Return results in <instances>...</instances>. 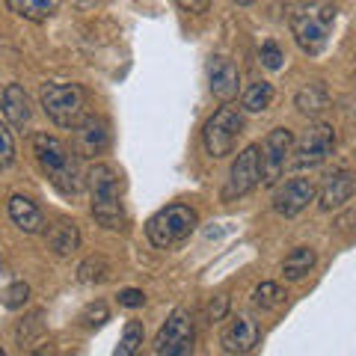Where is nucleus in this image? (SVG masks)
I'll list each match as a JSON object with an SVG mask.
<instances>
[{
  "mask_svg": "<svg viewBox=\"0 0 356 356\" xmlns=\"http://www.w3.org/2000/svg\"><path fill=\"white\" fill-rule=\"evenodd\" d=\"M33 152L42 166V172L51 178V184L57 187L63 196H74L83 187V172L77 163L74 149H69L63 140L51 137V134H36L33 140Z\"/></svg>",
  "mask_w": 356,
  "mask_h": 356,
  "instance_id": "nucleus-1",
  "label": "nucleus"
},
{
  "mask_svg": "<svg viewBox=\"0 0 356 356\" xmlns=\"http://www.w3.org/2000/svg\"><path fill=\"white\" fill-rule=\"evenodd\" d=\"M332 24H336V3H330V0H309V3L294 6L291 13L294 42L309 57H318L327 48Z\"/></svg>",
  "mask_w": 356,
  "mask_h": 356,
  "instance_id": "nucleus-2",
  "label": "nucleus"
},
{
  "mask_svg": "<svg viewBox=\"0 0 356 356\" xmlns=\"http://www.w3.org/2000/svg\"><path fill=\"white\" fill-rule=\"evenodd\" d=\"M89 196H92V217L104 229L125 226V202H122V175L110 163H95L86 172Z\"/></svg>",
  "mask_w": 356,
  "mask_h": 356,
  "instance_id": "nucleus-3",
  "label": "nucleus"
},
{
  "mask_svg": "<svg viewBox=\"0 0 356 356\" xmlns=\"http://www.w3.org/2000/svg\"><path fill=\"white\" fill-rule=\"evenodd\" d=\"M39 104L60 128H77L86 116V92L81 83H44L39 89Z\"/></svg>",
  "mask_w": 356,
  "mask_h": 356,
  "instance_id": "nucleus-4",
  "label": "nucleus"
},
{
  "mask_svg": "<svg viewBox=\"0 0 356 356\" xmlns=\"http://www.w3.org/2000/svg\"><path fill=\"white\" fill-rule=\"evenodd\" d=\"M196 222H199V217H196V211L191 205L175 202V205H166V208L158 211V214L149 217L146 235L158 250H170V247L181 243L187 235H191V232L196 229Z\"/></svg>",
  "mask_w": 356,
  "mask_h": 356,
  "instance_id": "nucleus-5",
  "label": "nucleus"
},
{
  "mask_svg": "<svg viewBox=\"0 0 356 356\" xmlns=\"http://www.w3.org/2000/svg\"><path fill=\"white\" fill-rule=\"evenodd\" d=\"M243 134V107L238 104H222L214 110V116L205 122L202 128V143L211 158H226L235 149L238 137Z\"/></svg>",
  "mask_w": 356,
  "mask_h": 356,
  "instance_id": "nucleus-6",
  "label": "nucleus"
},
{
  "mask_svg": "<svg viewBox=\"0 0 356 356\" xmlns=\"http://www.w3.org/2000/svg\"><path fill=\"white\" fill-rule=\"evenodd\" d=\"M196 330L187 309H175L154 339V353L158 356H193Z\"/></svg>",
  "mask_w": 356,
  "mask_h": 356,
  "instance_id": "nucleus-7",
  "label": "nucleus"
},
{
  "mask_svg": "<svg viewBox=\"0 0 356 356\" xmlns=\"http://www.w3.org/2000/svg\"><path fill=\"white\" fill-rule=\"evenodd\" d=\"M332 149H336V131L327 122H318V125H312L303 137L297 140V146L291 149V163L294 170H312V166H321L324 163Z\"/></svg>",
  "mask_w": 356,
  "mask_h": 356,
  "instance_id": "nucleus-8",
  "label": "nucleus"
},
{
  "mask_svg": "<svg viewBox=\"0 0 356 356\" xmlns=\"http://www.w3.org/2000/svg\"><path fill=\"white\" fill-rule=\"evenodd\" d=\"M259 181H261V149L247 146L229 170V181L222 187V202H235V199L247 196L250 191L259 187Z\"/></svg>",
  "mask_w": 356,
  "mask_h": 356,
  "instance_id": "nucleus-9",
  "label": "nucleus"
},
{
  "mask_svg": "<svg viewBox=\"0 0 356 356\" xmlns=\"http://www.w3.org/2000/svg\"><path fill=\"white\" fill-rule=\"evenodd\" d=\"M294 149V134L288 128H273L267 134L264 146H261V184L273 187L282 178L285 166H288V154Z\"/></svg>",
  "mask_w": 356,
  "mask_h": 356,
  "instance_id": "nucleus-10",
  "label": "nucleus"
},
{
  "mask_svg": "<svg viewBox=\"0 0 356 356\" xmlns=\"http://www.w3.org/2000/svg\"><path fill=\"white\" fill-rule=\"evenodd\" d=\"M74 131V154L77 158H98L110 146V125L102 116H83Z\"/></svg>",
  "mask_w": 356,
  "mask_h": 356,
  "instance_id": "nucleus-11",
  "label": "nucleus"
},
{
  "mask_svg": "<svg viewBox=\"0 0 356 356\" xmlns=\"http://www.w3.org/2000/svg\"><path fill=\"white\" fill-rule=\"evenodd\" d=\"M259 339H261V330H259V324H255L250 315L232 318L229 324L222 327V332H220L222 350H226V353H235V356L250 353L255 344H259Z\"/></svg>",
  "mask_w": 356,
  "mask_h": 356,
  "instance_id": "nucleus-12",
  "label": "nucleus"
},
{
  "mask_svg": "<svg viewBox=\"0 0 356 356\" xmlns=\"http://www.w3.org/2000/svg\"><path fill=\"white\" fill-rule=\"evenodd\" d=\"M318 187L309 181V178H291V181H285L280 191L273 193V211L282 217H297L300 211H303L312 199H315Z\"/></svg>",
  "mask_w": 356,
  "mask_h": 356,
  "instance_id": "nucleus-13",
  "label": "nucleus"
},
{
  "mask_svg": "<svg viewBox=\"0 0 356 356\" xmlns=\"http://www.w3.org/2000/svg\"><path fill=\"white\" fill-rule=\"evenodd\" d=\"M208 86L217 102L229 104L241 89V72L229 57H211L208 63Z\"/></svg>",
  "mask_w": 356,
  "mask_h": 356,
  "instance_id": "nucleus-14",
  "label": "nucleus"
},
{
  "mask_svg": "<svg viewBox=\"0 0 356 356\" xmlns=\"http://www.w3.org/2000/svg\"><path fill=\"white\" fill-rule=\"evenodd\" d=\"M356 191V178L348 172V170H339V172H332L324 178V184H321V208L324 211H339L341 205H348L350 202V196Z\"/></svg>",
  "mask_w": 356,
  "mask_h": 356,
  "instance_id": "nucleus-15",
  "label": "nucleus"
},
{
  "mask_svg": "<svg viewBox=\"0 0 356 356\" xmlns=\"http://www.w3.org/2000/svg\"><path fill=\"white\" fill-rule=\"evenodd\" d=\"M9 220H13L21 232H27V235H39V232L44 229L42 208L33 202V199L21 196V193H15L13 199H9Z\"/></svg>",
  "mask_w": 356,
  "mask_h": 356,
  "instance_id": "nucleus-16",
  "label": "nucleus"
},
{
  "mask_svg": "<svg viewBox=\"0 0 356 356\" xmlns=\"http://www.w3.org/2000/svg\"><path fill=\"white\" fill-rule=\"evenodd\" d=\"M3 116L13 128H27L30 125L33 104H30V95L24 92V86L6 83V89H3Z\"/></svg>",
  "mask_w": 356,
  "mask_h": 356,
  "instance_id": "nucleus-17",
  "label": "nucleus"
},
{
  "mask_svg": "<svg viewBox=\"0 0 356 356\" xmlns=\"http://www.w3.org/2000/svg\"><path fill=\"white\" fill-rule=\"evenodd\" d=\"M48 247L57 255H72L77 247H81V232L72 220H57L48 229Z\"/></svg>",
  "mask_w": 356,
  "mask_h": 356,
  "instance_id": "nucleus-18",
  "label": "nucleus"
},
{
  "mask_svg": "<svg viewBox=\"0 0 356 356\" xmlns=\"http://www.w3.org/2000/svg\"><path fill=\"white\" fill-rule=\"evenodd\" d=\"M63 0H6V6H9V13H15L21 18H27V21H48L54 13L60 9Z\"/></svg>",
  "mask_w": 356,
  "mask_h": 356,
  "instance_id": "nucleus-19",
  "label": "nucleus"
},
{
  "mask_svg": "<svg viewBox=\"0 0 356 356\" xmlns=\"http://www.w3.org/2000/svg\"><path fill=\"white\" fill-rule=\"evenodd\" d=\"M315 261H318V255H315V250L312 247H297V250H291L285 255V261H282V273H285V280H291V282H297V280H303V276L315 267Z\"/></svg>",
  "mask_w": 356,
  "mask_h": 356,
  "instance_id": "nucleus-20",
  "label": "nucleus"
},
{
  "mask_svg": "<svg viewBox=\"0 0 356 356\" xmlns=\"http://www.w3.org/2000/svg\"><path fill=\"white\" fill-rule=\"evenodd\" d=\"M294 104H297V110H300L303 116H318L321 110H327L330 95H327L324 83H309V86H303V89L297 92Z\"/></svg>",
  "mask_w": 356,
  "mask_h": 356,
  "instance_id": "nucleus-21",
  "label": "nucleus"
},
{
  "mask_svg": "<svg viewBox=\"0 0 356 356\" xmlns=\"http://www.w3.org/2000/svg\"><path fill=\"white\" fill-rule=\"evenodd\" d=\"M270 102H273V86L267 83V81H255V83H250L247 89H243V110L247 113H264L267 107H270Z\"/></svg>",
  "mask_w": 356,
  "mask_h": 356,
  "instance_id": "nucleus-22",
  "label": "nucleus"
},
{
  "mask_svg": "<svg viewBox=\"0 0 356 356\" xmlns=\"http://www.w3.org/2000/svg\"><path fill=\"white\" fill-rule=\"evenodd\" d=\"M143 336H146V330H143L140 321H128V327H125V332H122V341H119L113 356H140Z\"/></svg>",
  "mask_w": 356,
  "mask_h": 356,
  "instance_id": "nucleus-23",
  "label": "nucleus"
},
{
  "mask_svg": "<svg viewBox=\"0 0 356 356\" xmlns=\"http://www.w3.org/2000/svg\"><path fill=\"white\" fill-rule=\"evenodd\" d=\"M107 273H110V264L102 255H89V259L77 267V280L81 282H104Z\"/></svg>",
  "mask_w": 356,
  "mask_h": 356,
  "instance_id": "nucleus-24",
  "label": "nucleus"
},
{
  "mask_svg": "<svg viewBox=\"0 0 356 356\" xmlns=\"http://www.w3.org/2000/svg\"><path fill=\"white\" fill-rule=\"evenodd\" d=\"M282 300H285V294H282V288L276 282H261L259 288H255V294H252V303L259 309H276Z\"/></svg>",
  "mask_w": 356,
  "mask_h": 356,
  "instance_id": "nucleus-25",
  "label": "nucleus"
},
{
  "mask_svg": "<svg viewBox=\"0 0 356 356\" xmlns=\"http://www.w3.org/2000/svg\"><path fill=\"white\" fill-rule=\"evenodd\" d=\"M15 163V137L9 122H0V170H9Z\"/></svg>",
  "mask_w": 356,
  "mask_h": 356,
  "instance_id": "nucleus-26",
  "label": "nucleus"
},
{
  "mask_svg": "<svg viewBox=\"0 0 356 356\" xmlns=\"http://www.w3.org/2000/svg\"><path fill=\"white\" fill-rule=\"evenodd\" d=\"M107 318H110V312H107V303H104V300H95V303H89V306L81 312V324H83L86 330L102 327Z\"/></svg>",
  "mask_w": 356,
  "mask_h": 356,
  "instance_id": "nucleus-27",
  "label": "nucleus"
},
{
  "mask_svg": "<svg viewBox=\"0 0 356 356\" xmlns=\"http://www.w3.org/2000/svg\"><path fill=\"white\" fill-rule=\"evenodd\" d=\"M30 300V285L27 282H9L6 291H3V306L6 309H21Z\"/></svg>",
  "mask_w": 356,
  "mask_h": 356,
  "instance_id": "nucleus-28",
  "label": "nucleus"
},
{
  "mask_svg": "<svg viewBox=\"0 0 356 356\" xmlns=\"http://www.w3.org/2000/svg\"><path fill=\"white\" fill-rule=\"evenodd\" d=\"M282 51H280V44L276 42H264L261 44V63H264V69H270V72H276V69H282Z\"/></svg>",
  "mask_w": 356,
  "mask_h": 356,
  "instance_id": "nucleus-29",
  "label": "nucleus"
},
{
  "mask_svg": "<svg viewBox=\"0 0 356 356\" xmlns=\"http://www.w3.org/2000/svg\"><path fill=\"white\" fill-rule=\"evenodd\" d=\"M119 303L125 309H140L146 303V294H143L140 288H125V291H119Z\"/></svg>",
  "mask_w": 356,
  "mask_h": 356,
  "instance_id": "nucleus-30",
  "label": "nucleus"
},
{
  "mask_svg": "<svg viewBox=\"0 0 356 356\" xmlns=\"http://www.w3.org/2000/svg\"><path fill=\"white\" fill-rule=\"evenodd\" d=\"M39 330H42V312H36V315L27 318V330L18 327V344H27L33 339V332H39Z\"/></svg>",
  "mask_w": 356,
  "mask_h": 356,
  "instance_id": "nucleus-31",
  "label": "nucleus"
},
{
  "mask_svg": "<svg viewBox=\"0 0 356 356\" xmlns=\"http://www.w3.org/2000/svg\"><path fill=\"white\" fill-rule=\"evenodd\" d=\"M178 6L184 9V13H193V15H202L208 13V6H211V0H175Z\"/></svg>",
  "mask_w": 356,
  "mask_h": 356,
  "instance_id": "nucleus-32",
  "label": "nucleus"
},
{
  "mask_svg": "<svg viewBox=\"0 0 356 356\" xmlns=\"http://www.w3.org/2000/svg\"><path fill=\"white\" fill-rule=\"evenodd\" d=\"M226 306H229V297H217V303H211V309H208L211 321H220L222 315H226Z\"/></svg>",
  "mask_w": 356,
  "mask_h": 356,
  "instance_id": "nucleus-33",
  "label": "nucleus"
},
{
  "mask_svg": "<svg viewBox=\"0 0 356 356\" xmlns=\"http://www.w3.org/2000/svg\"><path fill=\"white\" fill-rule=\"evenodd\" d=\"M30 356H57V350H54L51 344H42V348H39V350H33Z\"/></svg>",
  "mask_w": 356,
  "mask_h": 356,
  "instance_id": "nucleus-34",
  "label": "nucleus"
},
{
  "mask_svg": "<svg viewBox=\"0 0 356 356\" xmlns=\"http://www.w3.org/2000/svg\"><path fill=\"white\" fill-rule=\"evenodd\" d=\"M0 356H6V353H3V348H0Z\"/></svg>",
  "mask_w": 356,
  "mask_h": 356,
  "instance_id": "nucleus-35",
  "label": "nucleus"
}]
</instances>
